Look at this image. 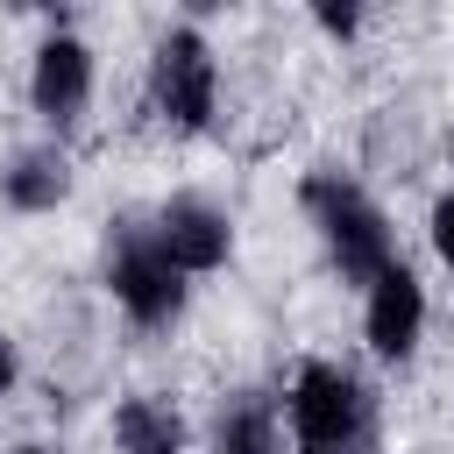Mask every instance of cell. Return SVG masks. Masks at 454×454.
Masks as SVG:
<instances>
[{
    "mask_svg": "<svg viewBox=\"0 0 454 454\" xmlns=\"http://www.w3.org/2000/svg\"><path fill=\"white\" fill-rule=\"evenodd\" d=\"M291 454H376L383 447V397L362 369L333 355H305L277 397Z\"/></svg>",
    "mask_w": 454,
    "mask_h": 454,
    "instance_id": "6da1fadb",
    "label": "cell"
},
{
    "mask_svg": "<svg viewBox=\"0 0 454 454\" xmlns=\"http://www.w3.org/2000/svg\"><path fill=\"white\" fill-rule=\"evenodd\" d=\"M298 206H305V220H312V234H319V248H326V262H333V277L340 284H355V291H369L390 262H397V234H390V213L369 199V184H355L348 170H305L298 177Z\"/></svg>",
    "mask_w": 454,
    "mask_h": 454,
    "instance_id": "7a4b0ae2",
    "label": "cell"
},
{
    "mask_svg": "<svg viewBox=\"0 0 454 454\" xmlns=\"http://www.w3.org/2000/svg\"><path fill=\"white\" fill-rule=\"evenodd\" d=\"M99 284H106V298L121 305V319H128L135 333H170V326L184 319V305H192V277L156 248L149 220H121V227L106 234Z\"/></svg>",
    "mask_w": 454,
    "mask_h": 454,
    "instance_id": "3957f363",
    "label": "cell"
},
{
    "mask_svg": "<svg viewBox=\"0 0 454 454\" xmlns=\"http://www.w3.org/2000/svg\"><path fill=\"white\" fill-rule=\"evenodd\" d=\"M149 114L170 128V135H206L220 121V57L206 43L199 21H170L156 43H149Z\"/></svg>",
    "mask_w": 454,
    "mask_h": 454,
    "instance_id": "277c9868",
    "label": "cell"
},
{
    "mask_svg": "<svg viewBox=\"0 0 454 454\" xmlns=\"http://www.w3.org/2000/svg\"><path fill=\"white\" fill-rule=\"evenodd\" d=\"M92 85H99V57H92V43L71 35L64 21H50L43 43H35V57H28V106L43 114L50 142H71V135L85 128V114H92Z\"/></svg>",
    "mask_w": 454,
    "mask_h": 454,
    "instance_id": "5b68a950",
    "label": "cell"
},
{
    "mask_svg": "<svg viewBox=\"0 0 454 454\" xmlns=\"http://www.w3.org/2000/svg\"><path fill=\"white\" fill-rule=\"evenodd\" d=\"M149 234H156V248H163L184 277H213V270H227V255H234V220H227V206L206 199V192H170V199L149 213Z\"/></svg>",
    "mask_w": 454,
    "mask_h": 454,
    "instance_id": "8992f818",
    "label": "cell"
},
{
    "mask_svg": "<svg viewBox=\"0 0 454 454\" xmlns=\"http://www.w3.org/2000/svg\"><path fill=\"white\" fill-rule=\"evenodd\" d=\"M426 284H419V270L397 255L369 291H362V340H369V355L376 362H411L419 355V340H426Z\"/></svg>",
    "mask_w": 454,
    "mask_h": 454,
    "instance_id": "52a82bcc",
    "label": "cell"
},
{
    "mask_svg": "<svg viewBox=\"0 0 454 454\" xmlns=\"http://www.w3.org/2000/svg\"><path fill=\"white\" fill-rule=\"evenodd\" d=\"M71 149L64 142H28V149H14L7 163H0V206L7 213H21V220H43V213H57L64 199H71Z\"/></svg>",
    "mask_w": 454,
    "mask_h": 454,
    "instance_id": "ba28073f",
    "label": "cell"
},
{
    "mask_svg": "<svg viewBox=\"0 0 454 454\" xmlns=\"http://www.w3.org/2000/svg\"><path fill=\"white\" fill-rule=\"evenodd\" d=\"M106 433H114V454H192V426H184V411H177L163 390H128V397H114Z\"/></svg>",
    "mask_w": 454,
    "mask_h": 454,
    "instance_id": "9c48e42d",
    "label": "cell"
},
{
    "mask_svg": "<svg viewBox=\"0 0 454 454\" xmlns=\"http://www.w3.org/2000/svg\"><path fill=\"white\" fill-rule=\"evenodd\" d=\"M199 454H291L277 397H262V390H234V397H220V411L206 419Z\"/></svg>",
    "mask_w": 454,
    "mask_h": 454,
    "instance_id": "30bf717a",
    "label": "cell"
},
{
    "mask_svg": "<svg viewBox=\"0 0 454 454\" xmlns=\"http://www.w3.org/2000/svg\"><path fill=\"white\" fill-rule=\"evenodd\" d=\"M426 241H433V255L454 270V192L433 199V213H426Z\"/></svg>",
    "mask_w": 454,
    "mask_h": 454,
    "instance_id": "8fae6325",
    "label": "cell"
},
{
    "mask_svg": "<svg viewBox=\"0 0 454 454\" xmlns=\"http://www.w3.org/2000/svg\"><path fill=\"white\" fill-rule=\"evenodd\" d=\"M362 21H369L362 7H312V28H319V35H333V43L362 35Z\"/></svg>",
    "mask_w": 454,
    "mask_h": 454,
    "instance_id": "7c38bea8",
    "label": "cell"
},
{
    "mask_svg": "<svg viewBox=\"0 0 454 454\" xmlns=\"http://www.w3.org/2000/svg\"><path fill=\"white\" fill-rule=\"evenodd\" d=\"M14 383H21V348H14L7 333H0V404L14 397Z\"/></svg>",
    "mask_w": 454,
    "mask_h": 454,
    "instance_id": "4fadbf2b",
    "label": "cell"
},
{
    "mask_svg": "<svg viewBox=\"0 0 454 454\" xmlns=\"http://www.w3.org/2000/svg\"><path fill=\"white\" fill-rule=\"evenodd\" d=\"M7 454H50V447H43V440H21V447H7Z\"/></svg>",
    "mask_w": 454,
    "mask_h": 454,
    "instance_id": "5bb4252c",
    "label": "cell"
}]
</instances>
